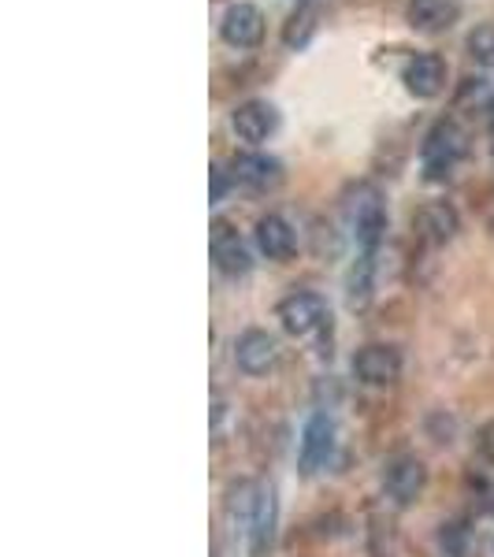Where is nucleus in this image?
I'll return each mask as SVG.
<instances>
[{
  "label": "nucleus",
  "instance_id": "obj_1",
  "mask_svg": "<svg viewBox=\"0 0 494 557\" xmlns=\"http://www.w3.org/2000/svg\"><path fill=\"white\" fill-rule=\"evenodd\" d=\"M465 149H469L465 131L454 120H439L420 141V172H424L428 183H446L454 175V168L461 164Z\"/></svg>",
  "mask_w": 494,
  "mask_h": 557
},
{
  "label": "nucleus",
  "instance_id": "obj_2",
  "mask_svg": "<svg viewBox=\"0 0 494 557\" xmlns=\"http://www.w3.org/2000/svg\"><path fill=\"white\" fill-rule=\"evenodd\" d=\"M346 223L349 235L361 246V253H375V246L383 242V231H387V209H383V197L375 186L361 183L346 194Z\"/></svg>",
  "mask_w": 494,
  "mask_h": 557
},
{
  "label": "nucleus",
  "instance_id": "obj_3",
  "mask_svg": "<svg viewBox=\"0 0 494 557\" xmlns=\"http://www.w3.org/2000/svg\"><path fill=\"white\" fill-rule=\"evenodd\" d=\"M275 317H280L286 335L309 338V335H317L323 323H328V301H323L320 294L298 290V294H291V298H283V301H280Z\"/></svg>",
  "mask_w": 494,
  "mask_h": 557
},
{
  "label": "nucleus",
  "instance_id": "obj_4",
  "mask_svg": "<svg viewBox=\"0 0 494 557\" xmlns=\"http://www.w3.org/2000/svg\"><path fill=\"white\" fill-rule=\"evenodd\" d=\"M209 253L212 264L220 268L223 275H246L254 268V257H249V246L242 242V235L231 227V220H212L209 227Z\"/></svg>",
  "mask_w": 494,
  "mask_h": 557
},
{
  "label": "nucleus",
  "instance_id": "obj_5",
  "mask_svg": "<svg viewBox=\"0 0 494 557\" xmlns=\"http://www.w3.org/2000/svg\"><path fill=\"white\" fill-rule=\"evenodd\" d=\"M335 450V424H331L328 412H312L301 428V446H298V465L305 475H317L323 465L331 461Z\"/></svg>",
  "mask_w": 494,
  "mask_h": 557
},
{
  "label": "nucleus",
  "instance_id": "obj_6",
  "mask_svg": "<svg viewBox=\"0 0 494 557\" xmlns=\"http://www.w3.org/2000/svg\"><path fill=\"white\" fill-rule=\"evenodd\" d=\"M446 78H450V67H446V60L439 57V52H417V57L402 67V83H406L409 94L420 97V101H431V97L443 94Z\"/></svg>",
  "mask_w": 494,
  "mask_h": 557
},
{
  "label": "nucleus",
  "instance_id": "obj_7",
  "mask_svg": "<svg viewBox=\"0 0 494 557\" xmlns=\"http://www.w3.org/2000/svg\"><path fill=\"white\" fill-rule=\"evenodd\" d=\"M220 38L231 45V49H257L264 41V12L257 4H231L223 12L220 23Z\"/></svg>",
  "mask_w": 494,
  "mask_h": 557
},
{
  "label": "nucleus",
  "instance_id": "obj_8",
  "mask_svg": "<svg viewBox=\"0 0 494 557\" xmlns=\"http://www.w3.org/2000/svg\"><path fill=\"white\" fill-rule=\"evenodd\" d=\"M424 483L428 469L420 457H394L387 465V475H383V487H387V498L394 506H412L424 494Z\"/></svg>",
  "mask_w": 494,
  "mask_h": 557
},
{
  "label": "nucleus",
  "instance_id": "obj_9",
  "mask_svg": "<svg viewBox=\"0 0 494 557\" xmlns=\"http://www.w3.org/2000/svg\"><path fill=\"white\" fill-rule=\"evenodd\" d=\"M235 364L246 375H268L275 364H280V343L260 327L242 331L238 343H235Z\"/></svg>",
  "mask_w": 494,
  "mask_h": 557
},
{
  "label": "nucleus",
  "instance_id": "obj_10",
  "mask_svg": "<svg viewBox=\"0 0 494 557\" xmlns=\"http://www.w3.org/2000/svg\"><path fill=\"white\" fill-rule=\"evenodd\" d=\"M354 375L368 386H387L402 375V354L387 343H372V346L357 349Z\"/></svg>",
  "mask_w": 494,
  "mask_h": 557
},
{
  "label": "nucleus",
  "instance_id": "obj_11",
  "mask_svg": "<svg viewBox=\"0 0 494 557\" xmlns=\"http://www.w3.org/2000/svg\"><path fill=\"white\" fill-rule=\"evenodd\" d=\"M231 127H235L242 141L260 146V141H268L275 131H280V112H275V104H268V101H246L231 112Z\"/></svg>",
  "mask_w": 494,
  "mask_h": 557
},
{
  "label": "nucleus",
  "instance_id": "obj_12",
  "mask_svg": "<svg viewBox=\"0 0 494 557\" xmlns=\"http://www.w3.org/2000/svg\"><path fill=\"white\" fill-rule=\"evenodd\" d=\"M412 227H417V235L431 242V246H446V242L461 231V215H457L450 201H428L424 209L417 212Z\"/></svg>",
  "mask_w": 494,
  "mask_h": 557
},
{
  "label": "nucleus",
  "instance_id": "obj_13",
  "mask_svg": "<svg viewBox=\"0 0 494 557\" xmlns=\"http://www.w3.org/2000/svg\"><path fill=\"white\" fill-rule=\"evenodd\" d=\"M235 183L249 186V190H275L283 183V164L275 157H264V152H238L235 157Z\"/></svg>",
  "mask_w": 494,
  "mask_h": 557
},
{
  "label": "nucleus",
  "instance_id": "obj_14",
  "mask_svg": "<svg viewBox=\"0 0 494 557\" xmlns=\"http://www.w3.org/2000/svg\"><path fill=\"white\" fill-rule=\"evenodd\" d=\"M257 249L264 253L268 260H291L294 249H298V235H294V227L283 220L280 212H268L257 220Z\"/></svg>",
  "mask_w": 494,
  "mask_h": 557
},
{
  "label": "nucleus",
  "instance_id": "obj_15",
  "mask_svg": "<svg viewBox=\"0 0 494 557\" xmlns=\"http://www.w3.org/2000/svg\"><path fill=\"white\" fill-rule=\"evenodd\" d=\"M406 20L420 34H443L461 20V4L457 0H409Z\"/></svg>",
  "mask_w": 494,
  "mask_h": 557
},
{
  "label": "nucleus",
  "instance_id": "obj_16",
  "mask_svg": "<svg viewBox=\"0 0 494 557\" xmlns=\"http://www.w3.org/2000/svg\"><path fill=\"white\" fill-rule=\"evenodd\" d=\"M275 520H280V506H275V494L272 491H260V506H257L254 520H249V557H272Z\"/></svg>",
  "mask_w": 494,
  "mask_h": 557
},
{
  "label": "nucleus",
  "instance_id": "obj_17",
  "mask_svg": "<svg viewBox=\"0 0 494 557\" xmlns=\"http://www.w3.org/2000/svg\"><path fill=\"white\" fill-rule=\"evenodd\" d=\"M372 290H375V257L361 253V257H357V264L349 268V275H346V305L354 312L368 309V301H372Z\"/></svg>",
  "mask_w": 494,
  "mask_h": 557
},
{
  "label": "nucleus",
  "instance_id": "obj_18",
  "mask_svg": "<svg viewBox=\"0 0 494 557\" xmlns=\"http://www.w3.org/2000/svg\"><path fill=\"white\" fill-rule=\"evenodd\" d=\"M320 15H317V8H309V4H301L298 12H291V20L283 23V45L286 49H305V45L312 41V34H317V23Z\"/></svg>",
  "mask_w": 494,
  "mask_h": 557
},
{
  "label": "nucleus",
  "instance_id": "obj_19",
  "mask_svg": "<svg viewBox=\"0 0 494 557\" xmlns=\"http://www.w3.org/2000/svg\"><path fill=\"white\" fill-rule=\"evenodd\" d=\"M469 57L476 60L480 67H491L494 71V23H483L476 26V30L469 34Z\"/></svg>",
  "mask_w": 494,
  "mask_h": 557
},
{
  "label": "nucleus",
  "instance_id": "obj_20",
  "mask_svg": "<svg viewBox=\"0 0 494 557\" xmlns=\"http://www.w3.org/2000/svg\"><path fill=\"white\" fill-rule=\"evenodd\" d=\"M476 443H480V454L487 457V461H494V420H491V424H483V431H480V438H476Z\"/></svg>",
  "mask_w": 494,
  "mask_h": 557
},
{
  "label": "nucleus",
  "instance_id": "obj_21",
  "mask_svg": "<svg viewBox=\"0 0 494 557\" xmlns=\"http://www.w3.org/2000/svg\"><path fill=\"white\" fill-rule=\"evenodd\" d=\"M223 186H227V183H223V172L215 168V172H212V201H220V197H223Z\"/></svg>",
  "mask_w": 494,
  "mask_h": 557
},
{
  "label": "nucleus",
  "instance_id": "obj_22",
  "mask_svg": "<svg viewBox=\"0 0 494 557\" xmlns=\"http://www.w3.org/2000/svg\"><path fill=\"white\" fill-rule=\"evenodd\" d=\"M487 112H491L487 120H491V138H494V101H491V108H487Z\"/></svg>",
  "mask_w": 494,
  "mask_h": 557
}]
</instances>
